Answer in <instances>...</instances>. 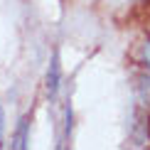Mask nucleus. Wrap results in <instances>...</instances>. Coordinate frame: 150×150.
<instances>
[{
  "label": "nucleus",
  "instance_id": "f257e3e1",
  "mask_svg": "<svg viewBox=\"0 0 150 150\" xmlns=\"http://www.w3.org/2000/svg\"><path fill=\"white\" fill-rule=\"evenodd\" d=\"M59 81H62V69H59V57L54 54V57H52V64H49V71H47V91H49V96L57 93Z\"/></svg>",
  "mask_w": 150,
  "mask_h": 150
},
{
  "label": "nucleus",
  "instance_id": "f03ea898",
  "mask_svg": "<svg viewBox=\"0 0 150 150\" xmlns=\"http://www.w3.org/2000/svg\"><path fill=\"white\" fill-rule=\"evenodd\" d=\"M27 121H30L27 116H25L22 121H20V128H17V143H15L17 148H25V145H27V126H30Z\"/></svg>",
  "mask_w": 150,
  "mask_h": 150
},
{
  "label": "nucleus",
  "instance_id": "7ed1b4c3",
  "mask_svg": "<svg viewBox=\"0 0 150 150\" xmlns=\"http://www.w3.org/2000/svg\"><path fill=\"white\" fill-rule=\"evenodd\" d=\"M3 133H5V113H3V106H0V148H3Z\"/></svg>",
  "mask_w": 150,
  "mask_h": 150
},
{
  "label": "nucleus",
  "instance_id": "20e7f679",
  "mask_svg": "<svg viewBox=\"0 0 150 150\" xmlns=\"http://www.w3.org/2000/svg\"><path fill=\"white\" fill-rule=\"evenodd\" d=\"M143 57H145V64L150 69V42H145V47H143Z\"/></svg>",
  "mask_w": 150,
  "mask_h": 150
}]
</instances>
